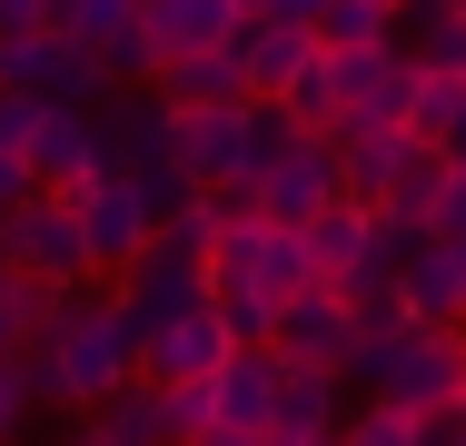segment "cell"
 I'll list each match as a JSON object with an SVG mask.
<instances>
[{
  "instance_id": "cell-1",
  "label": "cell",
  "mask_w": 466,
  "mask_h": 446,
  "mask_svg": "<svg viewBox=\"0 0 466 446\" xmlns=\"http://www.w3.org/2000/svg\"><path fill=\"white\" fill-rule=\"evenodd\" d=\"M139 377V348H129V318H119V298H90V288H70L60 308H50V328L30 338V397L40 407H70V417H90L99 397H119Z\"/></svg>"
},
{
  "instance_id": "cell-2",
  "label": "cell",
  "mask_w": 466,
  "mask_h": 446,
  "mask_svg": "<svg viewBox=\"0 0 466 446\" xmlns=\"http://www.w3.org/2000/svg\"><path fill=\"white\" fill-rule=\"evenodd\" d=\"M348 377H368V397H397V407H417V417L466 407V328H427V318H407V328H358Z\"/></svg>"
},
{
  "instance_id": "cell-3",
  "label": "cell",
  "mask_w": 466,
  "mask_h": 446,
  "mask_svg": "<svg viewBox=\"0 0 466 446\" xmlns=\"http://www.w3.org/2000/svg\"><path fill=\"white\" fill-rule=\"evenodd\" d=\"M279 109L268 99H218V109H169V139H179V169L198 188H248L279 149Z\"/></svg>"
},
{
  "instance_id": "cell-4",
  "label": "cell",
  "mask_w": 466,
  "mask_h": 446,
  "mask_svg": "<svg viewBox=\"0 0 466 446\" xmlns=\"http://www.w3.org/2000/svg\"><path fill=\"white\" fill-rule=\"evenodd\" d=\"M0 268H20V278H40V288H90V238H80V208L70 198H50V188H30L20 208H0Z\"/></svg>"
},
{
  "instance_id": "cell-5",
  "label": "cell",
  "mask_w": 466,
  "mask_h": 446,
  "mask_svg": "<svg viewBox=\"0 0 466 446\" xmlns=\"http://www.w3.org/2000/svg\"><path fill=\"white\" fill-rule=\"evenodd\" d=\"M248 198H258V218L308 228V218L338 198V139H328V129H279V149H268V169L248 178Z\"/></svg>"
},
{
  "instance_id": "cell-6",
  "label": "cell",
  "mask_w": 466,
  "mask_h": 446,
  "mask_svg": "<svg viewBox=\"0 0 466 446\" xmlns=\"http://www.w3.org/2000/svg\"><path fill=\"white\" fill-rule=\"evenodd\" d=\"M328 60H338V129H407L427 70H417L397 40H377V50H328Z\"/></svg>"
},
{
  "instance_id": "cell-7",
  "label": "cell",
  "mask_w": 466,
  "mask_h": 446,
  "mask_svg": "<svg viewBox=\"0 0 466 446\" xmlns=\"http://www.w3.org/2000/svg\"><path fill=\"white\" fill-rule=\"evenodd\" d=\"M0 80L30 89V99H50V109H99L109 99V60L99 50H80V40H60V30H40V40H10L0 50Z\"/></svg>"
},
{
  "instance_id": "cell-8",
  "label": "cell",
  "mask_w": 466,
  "mask_h": 446,
  "mask_svg": "<svg viewBox=\"0 0 466 446\" xmlns=\"http://www.w3.org/2000/svg\"><path fill=\"white\" fill-rule=\"evenodd\" d=\"M70 208H80V238H90V268H99V278H119V268H129L149 238H159V218L139 208V188H129L119 169H109V178H90Z\"/></svg>"
},
{
  "instance_id": "cell-9",
  "label": "cell",
  "mask_w": 466,
  "mask_h": 446,
  "mask_svg": "<svg viewBox=\"0 0 466 446\" xmlns=\"http://www.w3.org/2000/svg\"><path fill=\"white\" fill-rule=\"evenodd\" d=\"M238 0H139V50H149V80L188 60V50H228L238 40Z\"/></svg>"
},
{
  "instance_id": "cell-10",
  "label": "cell",
  "mask_w": 466,
  "mask_h": 446,
  "mask_svg": "<svg viewBox=\"0 0 466 446\" xmlns=\"http://www.w3.org/2000/svg\"><path fill=\"white\" fill-rule=\"evenodd\" d=\"M268 348L288 367H338L348 377V348H358V318H348V298L338 288H298L279 308V328H268Z\"/></svg>"
},
{
  "instance_id": "cell-11",
  "label": "cell",
  "mask_w": 466,
  "mask_h": 446,
  "mask_svg": "<svg viewBox=\"0 0 466 446\" xmlns=\"http://www.w3.org/2000/svg\"><path fill=\"white\" fill-rule=\"evenodd\" d=\"M30 188H50V198H80L90 178H109V159H99V129L90 109H40V129H30Z\"/></svg>"
},
{
  "instance_id": "cell-12",
  "label": "cell",
  "mask_w": 466,
  "mask_h": 446,
  "mask_svg": "<svg viewBox=\"0 0 466 446\" xmlns=\"http://www.w3.org/2000/svg\"><path fill=\"white\" fill-rule=\"evenodd\" d=\"M238 348L228 338V318L198 298L188 318H159L149 338H139V377H159V387H188V377H218V357Z\"/></svg>"
},
{
  "instance_id": "cell-13",
  "label": "cell",
  "mask_w": 466,
  "mask_h": 446,
  "mask_svg": "<svg viewBox=\"0 0 466 446\" xmlns=\"http://www.w3.org/2000/svg\"><path fill=\"white\" fill-rule=\"evenodd\" d=\"M279 377H288V357H279V348H228V357H218V377H208L218 427L268 437V427H279Z\"/></svg>"
},
{
  "instance_id": "cell-14",
  "label": "cell",
  "mask_w": 466,
  "mask_h": 446,
  "mask_svg": "<svg viewBox=\"0 0 466 446\" xmlns=\"http://www.w3.org/2000/svg\"><path fill=\"white\" fill-rule=\"evenodd\" d=\"M50 30L80 40V50H99L109 80H139V70H149V50H139V0H50Z\"/></svg>"
},
{
  "instance_id": "cell-15",
  "label": "cell",
  "mask_w": 466,
  "mask_h": 446,
  "mask_svg": "<svg viewBox=\"0 0 466 446\" xmlns=\"http://www.w3.org/2000/svg\"><path fill=\"white\" fill-rule=\"evenodd\" d=\"M228 60H238V80H248V99H279L308 60H318V40L308 30H288V20H238V40H228Z\"/></svg>"
},
{
  "instance_id": "cell-16",
  "label": "cell",
  "mask_w": 466,
  "mask_h": 446,
  "mask_svg": "<svg viewBox=\"0 0 466 446\" xmlns=\"http://www.w3.org/2000/svg\"><path fill=\"white\" fill-rule=\"evenodd\" d=\"M397 298H407V318H427V328H457V298H466V248L427 238L417 258L397 268Z\"/></svg>"
},
{
  "instance_id": "cell-17",
  "label": "cell",
  "mask_w": 466,
  "mask_h": 446,
  "mask_svg": "<svg viewBox=\"0 0 466 446\" xmlns=\"http://www.w3.org/2000/svg\"><path fill=\"white\" fill-rule=\"evenodd\" d=\"M298 238H308V268H318V288H348V278L368 268V208H358V198H328V208H318Z\"/></svg>"
},
{
  "instance_id": "cell-18",
  "label": "cell",
  "mask_w": 466,
  "mask_h": 446,
  "mask_svg": "<svg viewBox=\"0 0 466 446\" xmlns=\"http://www.w3.org/2000/svg\"><path fill=\"white\" fill-rule=\"evenodd\" d=\"M338 397H348L338 367H288L279 377V427H268V437H338Z\"/></svg>"
},
{
  "instance_id": "cell-19",
  "label": "cell",
  "mask_w": 466,
  "mask_h": 446,
  "mask_svg": "<svg viewBox=\"0 0 466 446\" xmlns=\"http://www.w3.org/2000/svg\"><path fill=\"white\" fill-rule=\"evenodd\" d=\"M397 50H407L417 70H466V10L407 0V10H397Z\"/></svg>"
},
{
  "instance_id": "cell-20",
  "label": "cell",
  "mask_w": 466,
  "mask_h": 446,
  "mask_svg": "<svg viewBox=\"0 0 466 446\" xmlns=\"http://www.w3.org/2000/svg\"><path fill=\"white\" fill-rule=\"evenodd\" d=\"M218 99H248V80H238L228 50H188V60L159 70V109H218Z\"/></svg>"
},
{
  "instance_id": "cell-21",
  "label": "cell",
  "mask_w": 466,
  "mask_h": 446,
  "mask_svg": "<svg viewBox=\"0 0 466 446\" xmlns=\"http://www.w3.org/2000/svg\"><path fill=\"white\" fill-rule=\"evenodd\" d=\"M248 288L258 298H298V288H318V268H308V238L298 228H279V218H258V268H248Z\"/></svg>"
},
{
  "instance_id": "cell-22",
  "label": "cell",
  "mask_w": 466,
  "mask_h": 446,
  "mask_svg": "<svg viewBox=\"0 0 466 446\" xmlns=\"http://www.w3.org/2000/svg\"><path fill=\"white\" fill-rule=\"evenodd\" d=\"M308 40L318 50H377V40H397V10L387 0H318Z\"/></svg>"
},
{
  "instance_id": "cell-23",
  "label": "cell",
  "mask_w": 466,
  "mask_h": 446,
  "mask_svg": "<svg viewBox=\"0 0 466 446\" xmlns=\"http://www.w3.org/2000/svg\"><path fill=\"white\" fill-rule=\"evenodd\" d=\"M50 308H60V288H40V278L0 268V357H30V338L50 328Z\"/></svg>"
},
{
  "instance_id": "cell-24",
  "label": "cell",
  "mask_w": 466,
  "mask_h": 446,
  "mask_svg": "<svg viewBox=\"0 0 466 446\" xmlns=\"http://www.w3.org/2000/svg\"><path fill=\"white\" fill-rule=\"evenodd\" d=\"M90 417H99L119 446H169V427H159V377H129L119 397H99Z\"/></svg>"
},
{
  "instance_id": "cell-25",
  "label": "cell",
  "mask_w": 466,
  "mask_h": 446,
  "mask_svg": "<svg viewBox=\"0 0 466 446\" xmlns=\"http://www.w3.org/2000/svg\"><path fill=\"white\" fill-rule=\"evenodd\" d=\"M268 109H279L288 129H338V60L318 50V60H308V70H298V80L268 99Z\"/></svg>"
},
{
  "instance_id": "cell-26",
  "label": "cell",
  "mask_w": 466,
  "mask_h": 446,
  "mask_svg": "<svg viewBox=\"0 0 466 446\" xmlns=\"http://www.w3.org/2000/svg\"><path fill=\"white\" fill-rule=\"evenodd\" d=\"M338 446H427V417L397 407V397H368V407L338 427Z\"/></svg>"
},
{
  "instance_id": "cell-27",
  "label": "cell",
  "mask_w": 466,
  "mask_h": 446,
  "mask_svg": "<svg viewBox=\"0 0 466 446\" xmlns=\"http://www.w3.org/2000/svg\"><path fill=\"white\" fill-rule=\"evenodd\" d=\"M457 119H466V70H427V80H417V109H407V129L437 149Z\"/></svg>"
},
{
  "instance_id": "cell-28",
  "label": "cell",
  "mask_w": 466,
  "mask_h": 446,
  "mask_svg": "<svg viewBox=\"0 0 466 446\" xmlns=\"http://www.w3.org/2000/svg\"><path fill=\"white\" fill-rule=\"evenodd\" d=\"M437 188H447V159L417 139V149L397 159V178H387V198H377V208H417V218H427V198H437Z\"/></svg>"
},
{
  "instance_id": "cell-29",
  "label": "cell",
  "mask_w": 466,
  "mask_h": 446,
  "mask_svg": "<svg viewBox=\"0 0 466 446\" xmlns=\"http://www.w3.org/2000/svg\"><path fill=\"white\" fill-rule=\"evenodd\" d=\"M208 308L228 318L238 348H268V328H279V298H258V288H208Z\"/></svg>"
},
{
  "instance_id": "cell-30",
  "label": "cell",
  "mask_w": 466,
  "mask_h": 446,
  "mask_svg": "<svg viewBox=\"0 0 466 446\" xmlns=\"http://www.w3.org/2000/svg\"><path fill=\"white\" fill-rule=\"evenodd\" d=\"M159 427H169V446L208 437L218 427V407H208V377H188V387H159Z\"/></svg>"
},
{
  "instance_id": "cell-31",
  "label": "cell",
  "mask_w": 466,
  "mask_h": 446,
  "mask_svg": "<svg viewBox=\"0 0 466 446\" xmlns=\"http://www.w3.org/2000/svg\"><path fill=\"white\" fill-rule=\"evenodd\" d=\"M30 407H40V397H30V357H0V446L30 427Z\"/></svg>"
},
{
  "instance_id": "cell-32",
  "label": "cell",
  "mask_w": 466,
  "mask_h": 446,
  "mask_svg": "<svg viewBox=\"0 0 466 446\" xmlns=\"http://www.w3.org/2000/svg\"><path fill=\"white\" fill-rule=\"evenodd\" d=\"M427 238H447V248H466V178L447 169V188L427 198Z\"/></svg>"
},
{
  "instance_id": "cell-33",
  "label": "cell",
  "mask_w": 466,
  "mask_h": 446,
  "mask_svg": "<svg viewBox=\"0 0 466 446\" xmlns=\"http://www.w3.org/2000/svg\"><path fill=\"white\" fill-rule=\"evenodd\" d=\"M40 109H50V99H30V89H10V80H0V149H30Z\"/></svg>"
},
{
  "instance_id": "cell-34",
  "label": "cell",
  "mask_w": 466,
  "mask_h": 446,
  "mask_svg": "<svg viewBox=\"0 0 466 446\" xmlns=\"http://www.w3.org/2000/svg\"><path fill=\"white\" fill-rule=\"evenodd\" d=\"M50 30V0H0V50L10 40H40Z\"/></svg>"
},
{
  "instance_id": "cell-35",
  "label": "cell",
  "mask_w": 466,
  "mask_h": 446,
  "mask_svg": "<svg viewBox=\"0 0 466 446\" xmlns=\"http://www.w3.org/2000/svg\"><path fill=\"white\" fill-rule=\"evenodd\" d=\"M427 446H466V407H437L427 417Z\"/></svg>"
},
{
  "instance_id": "cell-36",
  "label": "cell",
  "mask_w": 466,
  "mask_h": 446,
  "mask_svg": "<svg viewBox=\"0 0 466 446\" xmlns=\"http://www.w3.org/2000/svg\"><path fill=\"white\" fill-rule=\"evenodd\" d=\"M60 446H119V437H109L99 417H70V437H60Z\"/></svg>"
},
{
  "instance_id": "cell-37",
  "label": "cell",
  "mask_w": 466,
  "mask_h": 446,
  "mask_svg": "<svg viewBox=\"0 0 466 446\" xmlns=\"http://www.w3.org/2000/svg\"><path fill=\"white\" fill-rule=\"evenodd\" d=\"M437 159H447V169L466 178V119H457V129H447V139H437Z\"/></svg>"
},
{
  "instance_id": "cell-38",
  "label": "cell",
  "mask_w": 466,
  "mask_h": 446,
  "mask_svg": "<svg viewBox=\"0 0 466 446\" xmlns=\"http://www.w3.org/2000/svg\"><path fill=\"white\" fill-rule=\"evenodd\" d=\"M188 446H258V437H238V427H208V437H188Z\"/></svg>"
},
{
  "instance_id": "cell-39",
  "label": "cell",
  "mask_w": 466,
  "mask_h": 446,
  "mask_svg": "<svg viewBox=\"0 0 466 446\" xmlns=\"http://www.w3.org/2000/svg\"><path fill=\"white\" fill-rule=\"evenodd\" d=\"M258 446H338V437H258Z\"/></svg>"
},
{
  "instance_id": "cell-40",
  "label": "cell",
  "mask_w": 466,
  "mask_h": 446,
  "mask_svg": "<svg viewBox=\"0 0 466 446\" xmlns=\"http://www.w3.org/2000/svg\"><path fill=\"white\" fill-rule=\"evenodd\" d=\"M238 10H248V20H268V10H279V0H238Z\"/></svg>"
},
{
  "instance_id": "cell-41",
  "label": "cell",
  "mask_w": 466,
  "mask_h": 446,
  "mask_svg": "<svg viewBox=\"0 0 466 446\" xmlns=\"http://www.w3.org/2000/svg\"><path fill=\"white\" fill-rule=\"evenodd\" d=\"M387 10H407V0H387Z\"/></svg>"
},
{
  "instance_id": "cell-42",
  "label": "cell",
  "mask_w": 466,
  "mask_h": 446,
  "mask_svg": "<svg viewBox=\"0 0 466 446\" xmlns=\"http://www.w3.org/2000/svg\"><path fill=\"white\" fill-rule=\"evenodd\" d=\"M447 10H466V0H447Z\"/></svg>"
},
{
  "instance_id": "cell-43",
  "label": "cell",
  "mask_w": 466,
  "mask_h": 446,
  "mask_svg": "<svg viewBox=\"0 0 466 446\" xmlns=\"http://www.w3.org/2000/svg\"><path fill=\"white\" fill-rule=\"evenodd\" d=\"M457 318H466V298H457Z\"/></svg>"
}]
</instances>
